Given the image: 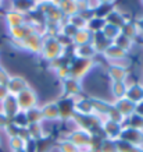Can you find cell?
Here are the masks:
<instances>
[{
  "label": "cell",
  "mask_w": 143,
  "mask_h": 152,
  "mask_svg": "<svg viewBox=\"0 0 143 152\" xmlns=\"http://www.w3.org/2000/svg\"><path fill=\"white\" fill-rule=\"evenodd\" d=\"M67 53L64 46L60 43V41L56 37H45L43 38V46H42L40 57L45 61H51V60L61 57Z\"/></svg>",
  "instance_id": "cell-1"
},
{
  "label": "cell",
  "mask_w": 143,
  "mask_h": 152,
  "mask_svg": "<svg viewBox=\"0 0 143 152\" xmlns=\"http://www.w3.org/2000/svg\"><path fill=\"white\" fill-rule=\"evenodd\" d=\"M38 10L40 11L46 23L61 25L65 21L61 10L58 9V1H39V9Z\"/></svg>",
  "instance_id": "cell-2"
},
{
  "label": "cell",
  "mask_w": 143,
  "mask_h": 152,
  "mask_svg": "<svg viewBox=\"0 0 143 152\" xmlns=\"http://www.w3.org/2000/svg\"><path fill=\"white\" fill-rule=\"evenodd\" d=\"M92 137L93 134L90 131L75 127V129L69 130L68 134L65 135L64 138L71 141L81 152H88L89 148H90V142H92Z\"/></svg>",
  "instance_id": "cell-3"
},
{
  "label": "cell",
  "mask_w": 143,
  "mask_h": 152,
  "mask_svg": "<svg viewBox=\"0 0 143 152\" xmlns=\"http://www.w3.org/2000/svg\"><path fill=\"white\" fill-rule=\"evenodd\" d=\"M102 56L108 61V64H117V66H121V67H125V69H128L131 66L129 53H126L125 50L120 49L118 46L113 45V43L107 48L106 52Z\"/></svg>",
  "instance_id": "cell-4"
},
{
  "label": "cell",
  "mask_w": 143,
  "mask_h": 152,
  "mask_svg": "<svg viewBox=\"0 0 143 152\" xmlns=\"http://www.w3.org/2000/svg\"><path fill=\"white\" fill-rule=\"evenodd\" d=\"M96 66V60H83L72 57L69 63V70H71V77L75 80L82 81Z\"/></svg>",
  "instance_id": "cell-5"
},
{
  "label": "cell",
  "mask_w": 143,
  "mask_h": 152,
  "mask_svg": "<svg viewBox=\"0 0 143 152\" xmlns=\"http://www.w3.org/2000/svg\"><path fill=\"white\" fill-rule=\"evenodd\" d=\"M15 98H17L20 112H27L29 109L38 107V105H39V96H38L36 91L31 87H28L25 91L18 94Z\"/></svg>",
  "instance_id": "cell-6"
},
{
  "label": "cell",
  "mask_w": 143,
  "mask_h": 152,
  "mask_svg": "<svg viewBox=\"0 0 143 152\" xmlns=\"http://www.w3.org/2000/svg\"><path fill=\"white\" fill-rule=\"evenodd\" d=\"M82 81H79V80L69 77V78L61 81V96L77 99V98L82 96Z\"/></svg>",
  "instance_id": "cell-7"
},
{
  "label": "cell",
  "mask_w": 143,
  "mask_h": 152,
  "mask_svg": "<svg viewBox=\"0 0 143 152\" xmlns=\"http://www.w3.org/2000/svg\"><path fill=\"white\" fill-rule=\"evenodd\" d=\"M43 38L45 37L40 35L38 31H33L22 41V50L29 52L35 56H40L42 46H43Z\"/></svg>",
  "instance_id": "cell-8"
},
{
  "label": "cell",
  "mask_w": 143,
  "mask_h": 152,
  "mask_svg": "<svg viewBox=\"0 0 143 152\" xmlns=\"http://www.w3.org/2000/svg\"><path fill=\"white\" fill-rule=\"evenodd\" d=\"M122 127L124 126L117 123V121H113V120L104 119L102 121V134L106 140H111V141H118L121 135V131H122Z\"/></svg>",
  "instance_id": "cell-9"
},
{
  "label": "cell",
  "mask_w": 143,
  "mask_h": 152,
  "mask_svg": "<svg viewBox=\"0 0 143 152\" xmlns=\"http://www.w3.org/2000/svg\"><path fill=\"white\" fill-rule=\"evenodd\" d=\"M57 106L60 110V117L64 121H71L75 116V107H74V99L71 98L61 96L60 99H57Z\"/></svg>",
  "instance_id": "cell-10"
},
{
  "label": "cell",
  "mask_w": 143,
  "mask_h": 152,
  "mask_svg": "<svg viewBox=\"0 0 143 152\" xmlns=\"http://www.w3.org/2000/svg\"><path fill=\"white\" fill-rule=\"evenodd\" d=\"M75 115L79 116H92L95 115V107H93L92 96H79L74 99Z\"/></svg>",
  "instance_id": "cell-11"
},
{
  "label": "cell",
  "mask_w": 143,
  "mask_h": 152,
  "mask_svg": "<svg viewBox=\"0 0 143 152\" xmlns=\"http://www.w3.org/2000/svg\"><path fill=\"white\" fill-rule=\"evenodd\" d=\"M42 110V116H43V120L45 121H51V123H56V121H61L60 117V110H58V106H57V101H49L46 103H43L40 106Z\"/></svg>",
  "instance_id": "cell-12"
},
{
  "label": "cell",
  "mask_w": 143,
  "mask_h": 152,
  "mask_svg": "<svg viewBox=\"0 0 143 152\" xmlns=\"http://www.w3.org/2000/svg\"><path fill=\"white\" fill-rule=\"evenodd\" d=\"M106 73L111 83H128L129 71L125 67H121V66L117 64H108Z\"/></svg>",
  "instance_id": "cell-13"
},
{
  "label": "cell",
  "mask_w": 143,
  "mask_h": 152,
  "mask_svg": "<svg viewBox=\"0 0 143 152\" xmlns=\"http://www.w3.org/2000/svg\"><path fill=\"white\" fill-rule=\"evenodd\" d=\"M4 24L7 29H11V28H17V27H21L24 24L28 23V17L27 15H24V14L18 13V11H15V10H7L4 13Z\"/></svg>",
  "instance_id": "cell-14"
},
{
  "label": "cell",
  "mask_w": 143,
  "mask_h": 152,
  "mask_svg": "<svg viewBox=\"0 0 143 152\" xmlns=\"http://www.w3.org/2000/svg\"><path fill=\"white\" fill-rule=\"evenodd\" d=\"M120 140H122L125 142L138 145V147H143V131L124 126V127H122V131H121Z\"/></svg>",
  "instance_id": "cell-15"
},
{
  "label": "cell",
  "mask_w": 143,
  "mask_h": 152,
  "mask_svg": "<svg viewBox=\"0 0 143 152\" xmlns=\"http://www.w3.org/2000/svg\"><path fill=\"white\" fill-rule=\"evenodd\" d=\"M0 110L3 112V115H4L6 117L11 121V120H13L14 117L20 113V107H18V103H17V98L9 94V96L0 103Z\"/></svg>",
  "instance_id": "cell-16"
},
{
  "label": "cell",
  "mask_w": 143,
  "mask_h": 152,
  "mask_svg": "<svg viewBox=\"0 0 143 152\" xmlns=\"http://www.w3.org/2000/svg\"><path fill=\"white\" fill-rule=\"evenodd\" d=\"M29 87V84L22 75H11L9 84H7V91L10 95L17 96L18 94H21L22 91H25Z\"/></svg>",
  "instance_id": "cell-17"
},
{
  "label": "cell",
  "mask_w": 143,
  "mask_h": 152,
  "mask_svg": "<svg viewBox=\"0 0 143 152\" xmlns=\"http://www.w3.org/2000/svg\"><path fill=\"white\" fill-rule=\"evenodd\" d=\"M33 31H35V29H33L32 25L29 23H27V24H24V25H21V27L7 29V34H9L11 42H22L24 39H25L29 34H32Z\"/></svg>",
  "instance_id": "cell-18"
},
{
  "label": "cell",
  "mask_w": 143,
  "mask_h": 152,
  "mask_svg": "<svg viewBox=\"0 0 143 152\" xmlns=\"http://www.w3.org/2000/svg\"><path fill=\"white\" fill-rule=\"evenodd\" d=\"M72 57L75 59H83V60H95L96 59V50L93 48L92 43H86V45H82V46H75L72 48V53H71Z\"/></svg>",
  "instance_id": "cell-19"
},
{
  "label": "cell",
  "mask_w": 143,
  "mask_h": 152,
  "mask_svg": "<svg viewBox=\"0 0 143 152\" xmlns=\"http://www.w3.org/2000/svg\"><path fill=\"white\" fill-rule=\"evenodd\" d=\"M113 102V106L117 109V112L120 113L124 119H128L129 116H132L135 113V103L126 99V98H122V99H117V101H111Z\"/></svg>",
  "instance_id": "cell-20"
},
{
  "label": "cell",
  "mask_w": 143,
  "mask_h": 152,
  "mask_svg": "<svg viewBox=\"0 0 143 152\" xmlns=\"http://www.w3.org/2000/svg\"><path fill=\"white\" fill-rule=\"evenodd\" d=\"M38 9H39V1H13L11 3V10H15L27 17L38 11Z\"/></svg>",
  "instance_id": "cell-21"
},
{
  "label": "cell",
  "mask_w": 143,
  "mask_h": 152,
  "mask_svg": "<svg viewBox=\"0 0 143 152\" xmlns=\"http://www.w3.org/2000/svg\"><path fill=\"white\" fill-rule=\"evenodd\" d=\"M126 99H129L132 103H139L143 101V84L142 83H131L128 84V91H126Z\"/></svg>",
  "instance_id": "cell-22"
},
{
  "label": "cell",
  "mask_w": 143,
  "mask_h": 152,
  "mask_svg": "<svg viewBox=\"0 0 143 152\" xmlns=\"http://www.w3.org/2000/svg\"><path fill=\"white\" fill-rule=\"evenodd\" d=\"M129 21V18L125 15L121 10H118L116 7V9L113 10L108 15H107V18H106V23L107 24H111V25H114V27H117V28H122L125 25V24Z\"/></svg>",
  "instance_id": "cell-23"
},
{
  "label": "cell",
  "mask_w": 143,
  "mask_h": 152,
  "mask_svg": "<svg viewBox=\"0 0 143 152\" xmlns=\"http://www.w3.org/2000/svg\"><path fill=\"white\" fill-rule=\"evenodd\" d=\"M58 9L64 15V18H71L72 15L79 13L78 10V1L75 0H64V1H58Z\"/></svg>",
  "instance_id": "cell-24"
},
{
  "label": "cell",
  "mask_w": 143,
  "mask_h": 152,
  "mask_svg": "<svg viewBox=\"0 0 143 152\" xmlns=\"http://www.w3.org/2000/svg\"><path fill=\"white\" fill-rule=\"evenodd\" d=\"M95 48V50H96L97 55H103L106 49L111 45L110 41H107L104 35L102 32H96V34H92V42H90Z\"/></svg>",
  "instance_id": "cell-25"
},
{
  "label": "cell",
  "mask_w": 143,
  "mask_h": 152,
  "mask_svg": "<svg viewBox=\"0 0 143 152\" xmlns=\"http://www.w3.org/2000/svg\"><path fill=\"white\" fill-rule=\"evenodd\" d=\"M25 131H27V135L29 140H33V141H38V140L43 138L46 134V130H45V127H43V123H40V124H29L25 129Z\"/></svg>",
  "instance_id": "cell-26"
},
{
  "label": "cell",
  "mask_w": 143,
  "mask_h": 152,
  "mask_svg": "<svg viewBox=\"0 0 143 152\" xmlns=\"http://www.w3.org/2000/svg\"><path fill=\"white\" fill-rule=\"evenodd\" d=\"M92 42V32L88 31L86 28L85 29H78L77 34L72 38V48L75 46H82V45H86V43H90Z\"/></svg>",
  "instance_id": "cell-27"
},
{
  "label": "cell",
  "mask_w": 143,
  "mask_h": 152,
  "mask_svg": "<svg viewBox=\"0 0 143 152\" xmlns=\"http://www.w3.org/2000/svg\"><path fill=\"white\" fill-rule=\"evenodd\" d=\"M126 91H128V83H110V92L113 101L125 98Z\"/></svg>",
  "instance_id": "cell-28"
},
{
  "label": "cell",
  "mask_w": 143,
  "mask_h": 152,
  "mask_svg": "<svg viewBox=\"0 0 143 152\" xmlns=\"http://www.w3.org/2000/svg\"><path fill=\"white\" fill-rule=\"evenodd\" d=\"M28 135L27 131H24L22 134L20 135H14V137H10L9 138V148L10 151H20V149H24L25 148V144H27Z\"/></svg>",
  "instance_id": "cell-29"
},
{
  "label": "cell",
  "mask_w": 143,
  "mask_h": 152,
  "mask_svg": "<svg viewBox=\"0 0 143 152\" xmlns=\"http://www.w3.org/2000/svg\"><path fill=\"white\" fill-rule=\"evenodd\" d=\"M114 9H116V3H114V1H102L100 6L97 7V10L93 13V15L97 17V18L106 20L107 15H108Z\"/></svg>",
  "instance_id": "cell-30"
},
{
  "label": "cell",
  "mask_w": 143,
  "mask_h": 152,
  "mask_svg": "<svg viewBox=\"0 0 143 152\" xmlns=\"http://www.w3.org/2000/svg\"><path fill=\"white\" fill-rule=\"evenodd\" d=\"M25 116H27L28 126L29 124H40V123H45L43 116H42V110H40V107H39V106L27 110L25 112Z\"/></svg>",
  "instance_id": "cell-31"
},
{
  "label": "cell",
  "mask_w": 143,
  "mask_h": 152,
  "mask_svg": "<svg viewBox=\"0 0 143 152\" xmlns=\"http://www.w3.org/2000/svg\"><path fill=\"white\" fill-rule=\"evenodd\" d=\"M121 34L125 35L126 38H129L132 41H136L140 35H139V31H138V27H136V24L135 21H128V23L125 24L124 27L121 28Z\"/></svg>",
  "instance_id": "cell-32"
},
{
  "label": "cell",
  "mask_w": 143,
  "mask_h": 152,
  "mask_svg": "<svg viewBox=\"0 0 143 152\" xmlns=\"http://www.w3.org/2000/svg\"><path fill=\"white\" fill-rule=\"evenodd\" d=\"M113 45H116V46H118L120 49L125 50L126 53H129V52L132 50L134 45H135V41H132V39H129V38H126L125 35L120 34V35H118V37H117L116 39H114Z\"/></svg>",
  "instance_id": "cell-33"
},
{
  "label": "cell",
  "mask_w": 143,
  "mask_h": 152,
  "mask_svg": "<svg viewBox=\"0 0 143 152\" xmlns=\"http://www.w3.org/2000/svg\"><path fill=\"white\" fill-rule=\"evenodd\" d=\"M116 147H117V152H143V147H138L134 144L125 142L122 140L116 141Z\"/></svg>",
  "instance_id": "cell-34"
},
{
  "label": "cell",
  "mask_w": 143,
  "mask_h": 152,
  "mask_svg": "<svg viewBox=\"0 0 143 152\" xmlns=\"http://www.w3.org/2000/svg\"><path fill=\"white\" fill-rule=\"evenodd\" d=\"M53 148V138L50 134H46L43 138L36 141V152H49Z\"/></svg>",
  "instance_id": "cell-35"
},
{
  "label": "cell",
  "mask_w": 143,
  "mask_h": 152,
  "mask_svg": "<svg viewBox=\"0 0 143 152\" xmlns=\"http://www.w3.org/2000/svg\"><path fill=\"white\" fill-rule=\"evenodd\" d=\"M102 34L104 35V38H106L107 41H110L111 43L114 42V39H116L118 35L121 34V29L120 28H117L114 27V25H111V24H107L104 25V28L102 29Z\"/></svg>",
  "instance_id": "cell-36"
},
{
  "label": "cell",
  "mask_w": 143,
  "mask_h": 152,
  "mask_svg": "<svg viewBox=\"0 0 143 152\" xmlns=\"http://www.w3.org/2000/svg\"><path fill=\"white\" fill-rule=\"evenodd\" d=\"M106 25V20H102V18H97V17H93L92 20L88 21V25H86V29L90 31L92 34H96V32H102V29L104 28Z\"/></svg>",
  "instance_id": "cell-37"
},
{
  "label": "cell",
  "mask_w": 143,
  "mask_h": 152,
  "mask_svg": "<svg viewBox=\"0 0 143 152\" xmlns=\"http://www.w3.org/2000/svg\"><path fill=\"white\" fill-rule=\"evenodd\" d=\"M124 126L131 127V129L140 130V131H143V117H140V116H138V115H135V113H134V115L129 116L128 119H125Z\"/></svg>",
  "instance_id": "cell-38"
},
{
  "label": "cell",
  "mask_w": 143,
  "mask_h": 152,
  "mask_svg": "<svg viewBox=\"0 0 143 152\" xmlns=\"http://www.w3.org/2000/svg\"><path fill=\"white\" fill-rule=\"evenodd\" d=\"M57 151L58 152H81L74 144L67 138H61L57 141Z\"/></svg>",
  "instance_id": "cell-39"
},
{
  "label": "cell",
  "mask_w": 143,
  "mask_h": 152,
  "mask_svg": "<svg viewBox=\"0 0 143 152\" xmlns=\"http://www.w3.org/2000/svg\"><path fill=\"white\" fill-rule=\"evenodd\" d=\"M77 28L74 27V25H71V24L65 20L64 23L61 24V27H60V34L58 35H63V37H65V38H69V39H72L74 38V35L77 34Z\"/></svg>",
  "instance_id": "cell-40"
},
{
  "label": "cell",
  "mask_w": 143,
  "mask_h": 152,
  "mask_svg": "<svg viewBox=\"0 0 143 152\" xmlns=\"http://www.w3.org/2000/svg\"><path fill=\"white\" fill-rule=\"evenodd\" d=\"M67 21H68L71 25H74L77 29H85L86 25H88V21L83 18L81 14H75V15H72L71 18H67Z\"/></svg>",
  "instance_id": "cell-41"
},
{
  "label": "cell",
  "mask_w": 143,
  "mask_h": 152,
  "mask_svg": "<svg viewBox=\"0 0 143 152\" xmlns=\"http://www.w3.org/2000/svg\"><path fill=\"white\" fill-rule=\"evenodd\" d=\"M11 123L17 126L20 130H25V129H27V127H28V121H27L25 112H20L18 115H17L13 120H11Z\"/></svg>",
  "instance_id": "cell-42"
},
{
  "label": "cell",
  "mask_w": 143,
  "mask_h": 152,
  "mask_svg": "<svg viewBox=\"0 0 143 152\" xmlns=\"http://www.w3.org/2000/svg\"><path fill=\"white\" fill-rule=\"evenodd\" d=\"M54 74H56V77H57L58 80H61V81H64V80L69 78V77H71V70H69V64L60 67V69L57 70Z\"/></svg>",
  "instance_id": "cell-43"
},
{
  "label": "cell",
  "mask_w": 143,
  "mask_h": 152,
  "mask_svg": "<svg viewBox=\"0 0 143 152\" xmlns=\"http://www.w3.org/2000/svg\"><path fill=\"white\" fill-rule=\"evenodd\" d=\"M100 151L102 152H117L116 147V141H111V140H103L102 145H100Z\"/></svg>",
  "instance_id": "cell-44"
},
{
  "label": "cell",
  "mask_w": 143,
  "mask_h": 152,
  "mask_svg": "<svg viewBox=\"0 0 143 152\" xmlns=\"http://www.w3.org/2000/svg\"><path fill=\"white\" fill-rule=\"evenodd\" d=\"M10 78H11V74H10L9 71L3 67V66H0V85H4V87H7V84H9Z\"/></svg>",
  "instance_id": "cell-45"
},
{
  "label": "cell",
  "mask_w": 143,
  "mask_h": 152,
  "mask_svg": "<svg viewBox=\"0 0 143 152\" xmlns=\"http://www.w3.org/2000/svg\"><path fill=\"white\" fill-rule=\"evenodd\" d=\"M24 149H25V152H36V141L28 138Z\"/></svg>",
  "instance_id": "cell-46"
},
{
  "label": "cell",
  "mask_w": 143,
  "mask_h": 152,
  "mask_svg": "<svg viewBox=\"0 0 143 152\" xmlns=\"http://www.w3.org/2000/svg\"><path fill=\"white\" fill-rule=\"evenodd\" d=\"M10 123V120L6 117L4 115H3V112L0 110V130H3L4 131V129L7 127V124Z\"/></svg>",
  "instance_id": "cell-47"
},
{
  "label": "cell",
  "mask_w": 143,
  "mask_h": 152,
  "mask_svg": "<svg viewBox=\"0 0 143 152\" xmlns=\"http://www.w3.org/2000/svg\"><path fill=\"white\" fill-rule=\"evenodd\" d=\"M135 24H136V27H138L139 35H140V37H143V15H142V17H138V18L135 20Z\"/></svg>",
  "instance_id": "cell-48"
},
{
  "label": "cell",
  "mask_w": 143,
  "mask_h": 152,
  "mask_svg": "<svg viewBox=\"0 0 143 152\" xmlns=\"http://www.w3.org/2000/svg\"><path fill=\"white\" fill-rule=\"evenodd\" d=\"M7 96H9V91H7V87H4V85H0V103L4 101Z\"/></svg>",
  "instance_id": "cell-49"
},
{
  "label": "cell",
  "mask_w": 143,
  "mask_h": 152,
  "mask_svg": "<svg viewBox=\"0 0 143 152\" xmlns=\"http://www.w3.org/2000/svg\"><path fill=\"white\" fill-rule=\"evenodd\" d=\"M135 115L140 116V117H143V101H140L139 103H136L135 105Z\"/></svg>",
  "instance_id": "cell-50"
},
{
  "label": "cell",
  "mask_w": 143,
  "mask_h": 152,
  "mask_svg": "<svg viewBox=\"0 0 143 152\" xmlns=\"http://www.w3.org/2000/svg\"><path fill=\"white\" fill-rule=\"evenodd\" d=\"M13 152H25V149H20V151H13Z\"/></svg>",
  "instance_id": "cell-51"
},
{
  "label": "cell",
  "mask_w": 143,
  "mask_h": 152,
  "mask_svg": "<svg viewBox=\"0 0 143 152\" xmlns=\"http://www.w3.org/2000/svg\"><path fill=\"white\" fill-rule=\"evenodd\" d=\"M1 7H3V1H0V9H1Z\"/></svg>",
  "instance_id": "cell-52"
},
{
  "label": "cell",
  "mask_w": 143,
  "mask_h": 152,
  "mask_svg": "<svg viewBox=\"0 0 143 152\" xmlns=\"http://www.w3.org/2000/svg\"><path fill=\"white\" fill-rule=\"evenodd\" d=\"M0 145H1V140H0Z\"/></svg>",
  "instance_id": "cell-53"
},
{
  "label": "cell",
  "mask_w": 143,
  "mask_h": 152,
  "mask_svg": "<svg viewBox=\"0 0 143 152\" xmlns=\"http://www.w3.org/2000/svg\"><path fill=\"white\" fill-rule=\"evenodd\" d=\"M142 6H143V1H142Z\"/></svg>",
  "instance_id": "cell-54"
}]
</instances>
